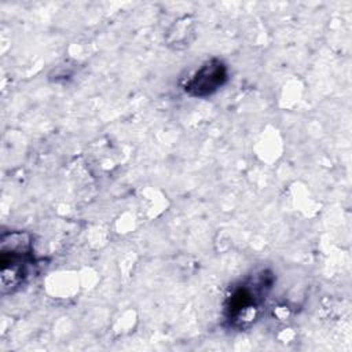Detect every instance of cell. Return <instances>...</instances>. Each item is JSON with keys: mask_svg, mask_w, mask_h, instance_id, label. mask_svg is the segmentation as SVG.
<instances>
[{"mask_svg": "<svg viewBox=\"0 0 352 352\" xmlns=\"http://www.w3.org/2000/svg\"><path fill=\"white\" fill-rule=\"evenodd\" d=\"M274 280L275 276L270 270H260L232 283L223 304L224 323L238 331L253 326L272 290Z\"/></svg>", "mask_w": 352, "mask_h": 352, "instance_id": "1", "label": "cell"}, {"mask_svg": "<svg viewBox=\"0 0 352 352\" xmlns=\"http://www.w3.org/2000/svg\"><path fill=\"white\" fill-rule=\"evenodd\" d=\"M37 257L33 235L28 231H4L0 241V285L1 294L18 292L34 272Z\"/></svg>", "mask_w": 352, "mask_h": 352, "instance_id": "2", "label": "cell"}, {"mask_svg": "<svg viewBox=\"0 0 352 352\" xmlns=\"http://www.w3.org/2000/svg\"><path fill=\"white\" fill-rule=\"evenodd\" d=\"M230 78V69L227 63L219 58H210L202 62L188 78L183 82L182 88L190 98L205 99L220 91Z\"/></svg>", "mask_w": 352, "mask_h": 352, "instance_id": "3", "label": "cell"}]
</instances>
